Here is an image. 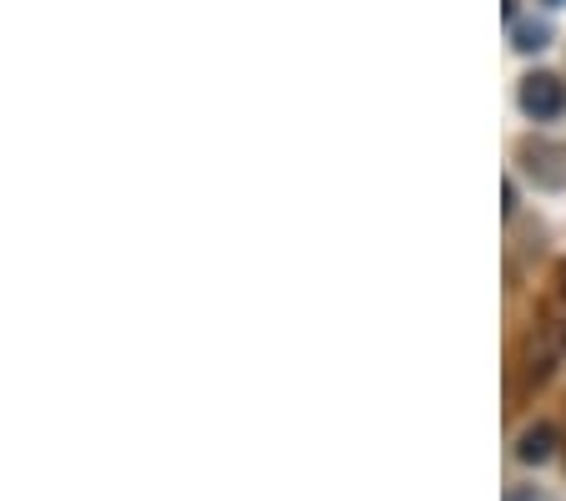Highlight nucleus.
I'll use <instances>...</instances> for the list:
<instances>
[{"instance_id":"nucleus-1","label":"nucleus","mask_w":566,"mask_h":501,"mask_svg":"<svg viewBox=\"0 0 566 501\" xmlns=\"http://www.w3.org/2000/svg\"><path fill=\"white\" fill-rule=\"evenodd\" d=\"M521 112H526V117H536V122L562 117V112H566V82H562V76H552V72L526 76V82H521Z\"/></svg>"},{"instance_id":"nucleus-2","label":"nucleus","mask_w":566,"mask_h":501,"mask_svg":"<svg viewBox=\"0 0 566 501\" xmlns=\"http://www.w3.org/2000/svg\"><path fill=\"white\" fill-rule=\"evenodd\" d=\"M552 446H556V430L552 426H531L526 436H521L516 451H521V461L536 466V461H546V456H552Z\"/></svg>"},{"instance_id":"nucleus-3","label":"nucleus","mask_w":566,"mask_h":501,"mask_svg":"<svg viewBox=\"0 0 566 501\" xmlns=\"http://www.w3.org/2000/svg\"><path fill=\"white\" fill-rule=\"evenodd\" d=\"M546 41H552V25H546V21H526V25H516V51H542Z\"/></svg>"},{"instance_id":"nucleus-4","label":"nucleus","mask_w":566,"mask_h":501,"mask_svg":"<svg viewBox=\"0 0 566 501\" xmlns=\"http://www.w3.org/2000/svg\"><path fill=\"white\" fill-rule=\"evenodd\" d=\"M552 6H566V0H552Z\"/></svg>"}]
</instances>
